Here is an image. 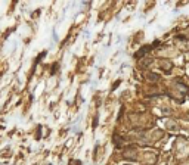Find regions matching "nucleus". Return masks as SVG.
Here are the masks:
<instances>
[{
	"mask_svg": "<svg viewBox=\"0 0 189 165\" xmlns=\"http://www.w3.org/2000/svg\"><path fill=\"white\" fill-rule=\"evenodd\" d=\"M96 125H98V117H96L95 121H93V127H96Z\"/></svg>",
	"mask_w": 189,
	"mask_h": 165,
	"instance_id": "nucleus-5",
	"label": "nucleus"
},
{
	"mask_svg": "<svg viewBox=\"0 0 189 165\" xmlns=\"http://www.w3.org/2000/svg\"><path fill=\"white\" fill-rule=\"evenodd\" d=\"M114 145H115L117 147H120V146H121V137H120V136H117V134L114 136Z\"/></svg>",
	"mask_w": 189,
	"mask_h": 165,
	"instance_id": "nucleus-4",
	"label": "nucleus"
},
{
	"mask_svg": "<svg viewBox=\"0 0 189 165\" xmlns=\"http://www.w3.org/2000/svg\"><path fill=\"white\" fill-rule=\"evenodd\" d=\"M136 150H134V146H129L127 149L124 150V158L126 159H130V161H134L136 159Z\"/></svg>",
	"mask_w": 189,
	"mask_h": 165,
	"instance_id": "nucleus-1",
	"label": "nucleus"
},
{
	"mask_svg": "<svg viewBox=\"0 0 189 165\" xmlns=\"http://www.w3.org/2000/svg\"><path fill=\"white\" fill-rule=\"evenodd\" d=\"M146 78H148V80H151V81H158V78H160V77H158V75H157V74H152V72H148V74H146Z\"/></svg>",
	"mask_w": 189,
	"mask_h": 165,
	"instance_id": "nucleus-3",
	"label": "nucleus"
},
{
	"mask_svg": "<svg viewBox=\"0 0 189 165\" xmlns=\"http://www.w3.org/2000/svg\"><path fill=\"white\" fill-rule=\"evenodd\" d=\"M152 47H154V46H143V47H141V49L134 53V58H136V59H142V58H143V56H145V55H146Z\"/></svg>",
	"mask_w": 189,
	"mask_h": 165,
	"instance_id": "nucleus-2",
	"label": "nucleus"
},
{
	"mask_svg": "<svg viewBox=\"0 0 189 165\" xmlns=\"http://www.w3.org/2000/svg\"><path fill=\"white\" fill-rule=\"evenodd\" d=\"M124 165H129V164H124Z\"/></svg>",
	"mask_w": 189,
	"mask_h": 165,
	"instance_id": "nucleus-6",
	"label": "nucleus"
}]
</instances>
